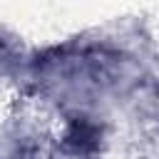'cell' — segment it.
Listing matches in <instances>:
<instances>
[{"label":"cell","mask_w":159,"mask_h":159,"mask_svg":"<svg viewBox=\"0 0 159 159\" xmlns=\"http://www.w3.org/2000/svg\"><path fill=\"white\" fill-rule=\"evenodd\" d=\"M62 144L67 152L77 157H92L102 147V127L89 117H75L65 129Z\"/></svg>","instance_id":"cell-1"}]
</instances>
